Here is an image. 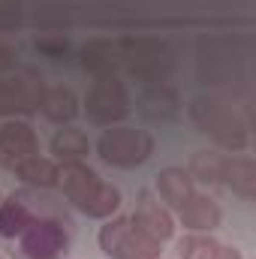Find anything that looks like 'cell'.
I'll use <instances>...</instances> for the list:
<instances>
[{"label":"cell","mask_w":256,"mask_h":259,"mask_svg":"<svg viewBox=\"0 0 256 259\" xmlns=\"http://www.w3.org/2000/svg\"><path fill=\"white\" fill-rule=\"evenodd\" d=\"M66 247H69V232L64 217H36L18 235L21 259H64Z\"/></svg>","instance_id":"8992f818"},{"label":"cell","mask_w":256,"mask_h":259,"mask_svg":"<svg viewBox=\"0 0 256 259\" xmlns=\"http://www.w3.org/2000/svg\"><path fill=\"white\" fill-rule=\"evenodd\" d=\"M15 175H18L27 187H33V190H49V187H55L58 178H61V163L36 154V157L24 160V163L15 169Z\"/></svg>","instance_id":"d6986e66"},{"label":"cell","mask_w":256,"mask_h":259,"mask_svg":"<svg viewBox=\"0 0 256 259\" xmlns=\"http://www.w3.org/2000/svg\"><path fill=\"white\" fill-rule=\"evenodd\" d=\"M181 100H178V91L166 81V78H151V81H142V91H139V100H136V109L151 118V121H166L178 112Z\"/></svg>","instance_id":"9c48e42d"},{"label":"cell","mask_w":256,"mask_h":259,"mask_svg":"<svg viewBox=\"0 0 256 259\" xmlns=\"http://www.w3.org/2000/svg\"><path fill=\"white\" fill-rule=\"evenodd\" d=\"M58 184L64 187V196L69 199L72 208H78L81 214L88 217H97V220H106L112 217L118 208H121V190L106 184L91 166L84 163H69L61 166V178Z\"/></svg>","instance_id":"6da1fadb"},{"label":"cell","mask_w":256,"mask_h":259,"mask_svg":"<svg viewBox=\"0 0 256 259\" xmlns=\"http://www.w3.org/2000/svg\"><path fill=\"white\" fill-rule=\"evenodd\" d=\"M190 121L199 127V133L211 136L220 148L241 154L250 142V133L244 118L217 94H202L190 103Z\"/></svg>","instance_id":"7a4b0ae2"},{"label":"cell","mask_w":256,"mask_h":259,"mask_svg":"<svg viewBox=\"0 0 256 259\" xmlns=\"http://www.w3.org/2000/svg\"><path fill=\"white\" fill-rule=\"evenodd\" d=\"M157 193L166 202V208H181L196 190H193V178L187 169H178V166H169L157 175Z\"/></svg>","instance_id":"2e32d148"},{"label":"cell","mask_w":256,"mask_h":259,"mask_svg":"<svg viewBox=\"0 0 256 259\" xmlns=\"http://www.w3.org/2000/svg\"><path fill=\"white\" fill-rule=\"evenodd\" d=\"M39 154V139L27 121H6L0 127V166L3 169H18L24 160Z\"/></svg>","instance_id":"52a82bcc"},{"label":"cell","mask_w":256,"mask_h":259,"mask_svg":"<svg viewBox=\"0 0 256 259\" xmlns=\"http://www.w3.org/2000/svg\"><path fill=\"white\" fill-rule=\"evenodd\" d=\"M223 169H226V154H220V151H196L187 172L196 181L223 184Z\"/></svg>","instance_id":"ffe728a7"},{"label":"cell","mask_w":256,"mask_h":259,"mask_svg":"<svg viewBox=\"0 0 256 259\" xmlns=\"http://www.w3.org/2000/svg\"><path fill=\"white\" fill-rule=\"evenodd\" d=\"M12 66H15V52L6 49V46H0V72H6V69H12Z\"/></svg>","instance_id":"7402d4cb"},{"label":"cell","mask_w":256,"mask_h":259,"mask_svg":"<svg viewBox=\"0 0 256 259\" xmlns=\"http://www.w3.org/2000/svg\"><path fill=\"white\" fill-rule=\"evenodd\" d=\"M36 49L49 58H64L66 55V39L64 36H39L36 39Z\"/></svg>","instance_id":"44dd1931"},{"label":"cell","mask_w":256,"mask_h":259,"mask_svg":"<svg viewBox=\"0 0 256 259\" xmlns=\"http://www.w3.org/2000/svg\"><path fill=\"white\" fill-rule=\"evenodd\" d=\"M178 256L181 259H241V250L229 247V244H220L217 238H211L205 232H193V235L178 241Z\"/></svg>","instance_id":"9a60e30c"},{"label":"cell","mask_w":256,"mask_h":259,"mask_svg":"<svg viewBox=\"0 0 256 259\" xmlns=\"http://www.w3.org/2000/svg\"><path fill=\"white\" fill-rule=\"evenodd\" d=\"M36 109L49 121H55V124H69L78 115V97L69 88H64V84H52V88H42L39 91Z\"/></svg>","instance_id":"5bb4252c"},{"label":"cell","mask_w":256,"mask_h":259,"mask_svg":"<svg viewBox=\"0 0 256 259\" xmlns=\"http://www.w3.org/2000/svg\"><path fill=\"white\" fill-rule=\"evenodd\" d=\"M97 154L109 166L133 169V166H142L145 160H151V154H154V136L148 130H136V127H127V124H112L100 136Z\"/></svg>","instance_id":"3957f363"},{"label":"cell","mask_w":256,"mask_h":259,"mask_svg":"<svg viewBox=\"0 0 256 259\" xmlns=\"http://www.w3.org/2000/svg\"><path fill=\"white\" fill-rule=\"evenodd\" d=\"M148 238H154L157 244H163V241H169L172 235H175V220H172V214H169V208H163L157 199L151 193H142L139 196V202H136V211H133V217H130Z\"/></svg>","instance_id":"30bf717a"},{"label":"cell","mask_w":256,"mask_h":259,"mask_svg":"<svg viewBox=\"0 0 256 259\" xmlns=\"http://www.w3.org/2000/svg\"><path fill=\"white\" fill-rule=\"evenodd\" d=\"M130 94L127 84L121 81L118 72H106V75H94L88 94H84V115L100 124V127H112L121 124L130 115Z\"/></svg>","instance_id":"277c9868"},{"label":"cell","mask_w":256,"mask_h":259,"mask_svg":"<svg viewBox=\"0 0 256 259\" xmlns=\"http://www.w3.org/2000/svg\"><path fill=\"white\" fill-rule=\"evenodd\" d=\"M178 220L184 229L190 232H211L220 226L223 214H220V205L211 199V196H202V193H193L181 208H178Z\"/></svg>","instance_id":"4fadbf2b"},{"label":"cell","mask_w":256,"mask_h":259,"mask_svg":"<svg viewBox=\"0 0 256 259\" xmlns=\"http://www.w3.org/2000/svg\"><path fill=\"white\" fill-rule=\"evenodd\" d=\"M39 91H42V84H36L30 78H0V118L33 112Z\"/></svg>","instance_id":"8fae6325"},{"label":"cell","mask_w":256,"mask_h":259,"mask_svg":"<svg viewBox=\"0 0 256 259\" xmlns=\"http://www.w3.org/2000/svg\"><path fill=\"white\" fill-rule=\"evenodd\" d=\"M81 66L94 75H106V72H118L124 66V55H121V42L100 36L81 46Z\"/></svg>","instance_id":"7c38bea8"},{"label":"cell","mask_w":256,"mask_h":259,"mask_svg":"<svg viewBox=\"0 0 256 259\" xmlns=\"http://www.w3.org/2000/svg\"><path fill=\"white\" fill-rule=\"evenodd\" d=\"M223 184H226L232 193L244 196V199H253V196H256V163L247 157V154L226 157Z\"/></svg>","instance_id":"e0dca14e"},{"label":"cell","mask_w":256,"mask_h":259,"mask_svg":"<svg viewBox=\"0 0 256 259\" xmlns=\"http://www.w3.org/2000/svg\"><path fill=\"white\" fill-rule=\"evenodd\" d=\"M36 217H61V214L39 211V205H33V193H12L0 199V238H18Z\"/></svg>","instance_id":"ba28073f"},{"label":"cell","mask_w":256,"mask_h":259,"mask_svg":"<svg viewBox=\"0 0 256 259\" xmlns=\"http://www.w3.org/2000/svg\"><path fill=\"white\" fill-rule=\"evenodd\" d=\"M52 154L61 166H69V163H81L88 154H91V142L81 130L75 127H64L55 133L52 139Z\"/></svg>","instance_id":"ac0fdd59"},{"label":"cell","mask_w":256,"mask_h":259,"mask_svg":"<svg viewBox=\"0 0 256 259\" xmlns=\"http://www.w3.org/2000/svg\"><path fill=\"white\" fill-rule=\"evenodd\" d=\"M100 247L109 259H157L163 253V244L148 238L130 217L106 220V226L100 229Z\"/></svg>","instance_id":"5b68a950"}]
</instances>
